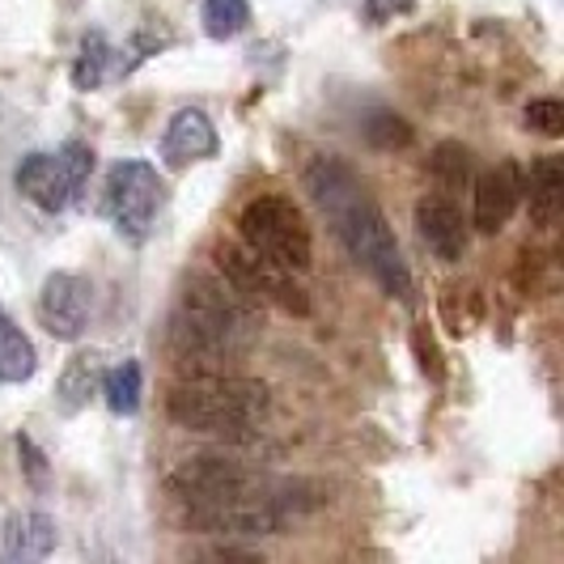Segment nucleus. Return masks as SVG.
I'll list each match as a JSON object with an SVG mask.
<instances>
[{
  "label": "nucleus",
  "mask_w": 564,
  "mask_h": 564,
  "mask_svg": "<svg viewBox=\"0 0 564 564\" xmlns=\"http://www.w3.org/2000/svg\"><path fill=\"white\" fill-rule=\"evenodd\" d=\"M306 192L323 208V217L332 221V229L339 234L344 251L352 254V263L373 276V284L391 297H408L412 293V276H408V263L399 251L395 234L387 226L378 199L369 196V187L352 174L348 162L339 158H318L306 170Z\"/></svg>",
  "instance_id": "1"
},
{
  "label": "nucleus",
  "mask_w": 564,
  "mask_h": 564,
  "mask_svg": "<svg viewBox=\"0 0 564 564\" xmlns=\"http://www.w3.org/2000/svg\"><path fill=\"white\" fill-rule=\"evenodd\" d=\"M166 412L178 429L242 446L272 416V391L259 378H242L226 369H196L170 387Z\"/></svg>",
  "instance_id": "2"
},
{
  "label": "nucleus",
  "mask_w": 564,
  "mask_h": 564,
  "mask_svg": "<svg viewBox=\"0 0 564 564\" xmlns=\"http://www.w3.org/2000/svg\"><path fill=\"white\" fill-rule=\"evenodd\" d=\"M254 336H259V311L242 293H234L226 281H213V276L183 281L174 318H170V339L183 357L226 361L247 352Z\"/></svg>",
  "instance_id": "3"
},
{
  "label": "nucleus",
  "mask_w": 564,
  "mask_h": 564,
  "mask_svg": "<svg viewBox=\"0 0 564 564\" xmlns=\"http://www.w3.org/2000/svg\"><path fill=\"white\" fill-rule=\"evenodd\" d=\"M238 234H242V247L268 263H276L289 276H302L311 272L314 263V242L311 226L302 217V208L284 196H254L242 217H238Z\"/></svg>",
  "instance_id": "4"
},
{
  "label": "nucleus",
  "mask_w": 564,
  "mask_h": 564,
  "mask_svg": "<svg viewBox=\"0 0 564 564\" xmlns=\"http://www.w3.org/2000/svg\"><path fill=\"white\" fill-rule=\"evenodd\" d=\"M162 208H166V183H162L153 162H144V158L115 162L107 174V187H102V213L119 229V238L141 247L158 226Z\"/></svg>",
  "instance_id": "5"
},
{
  "label": "nucleus",
  "mask_w": 564,
  "mask_h": 564,
  "mask_svg": "<svg viewBox=\"0 0 564 564\" xmlns=\"http://www.w3.org/2000/svg\"><path fill=\"white\" fill-rule=\"evenodd\" d=\"M217 268H221V276L234 293H242L251 306L259 302H281L284 311L293 314H306V293L293 284L289 272H281L276 263H268V259H259L251 254L242 242H226V247H217Z\"/></svg>",
  "instance_id": "6"
},
{
  "label": "nucleus",
  "mask_w": 564,
  "mask_h": 564,
  "mask_svg": "<svg viewBox=\"0 0 564 564\" xmlns=\"http://www.w3.org/2000/svg\"><path fill=\"white\" fill-rule=\"evenodd\" d=\"M89 306H94V289L77 272H52L39 293V327L56 339H82L85 323H89Z\"/></svg>",
  "instance_id": "7"
},
{
  "label": "nucleus",
  "mask_w": 564,
  "mask_h": 564,
  "mask_svg": "<svg viewBox=\"0 0 564 564\" xmlns=\"http://www.w3.org/2000/svg\"><path fill=\"white\" fill-rule=\"evenodd\" d=\"M522 204V166L518 162H497L476 178V199H471V221L476 234L492 238L509 226L513 208Z\"/></svg>",
  "instance_id": "8"
},
{
  "label": "nucleus",
  "mask_w": 564,
  "mask_h": 564,
  "mask_svg": "<svg viewBox=\"0 0 564 564\" xmlns=\"http://www.w3.org/2000/svg\"><path fill=\"white\" fill-rule=\"evenodd\" d=\"M221 153V137H217V123L199 107H183V111L170 115L166 132H162V162L170 170H187L196 162H208Z\"/></svg>",
  "instance_id": "9"
},
{
  "label": "nucleus",
  "mask_w": 564,
  "mask_h": 564,
  "mask_svg": "<svg viewBox=\"0 0 564 564\" xmlns=\"http://www.w3.org/2000/svg\"><path fill=\"white\" fill-rule=\"evenodd\" d=\"M13 187L43 213H64L73 199L82 196L77 183L68 178V170L56 153H26L13 170Z\"/></svg>",
  "instance_id": "10"
},
{
  "label": "nucleus",
  "mask_w": 564,
  "mask_h": 564,
  "mask_svg": "<svg viewBox=\"0 0 564 564\" xmlns=\"http://www.w3.org/2000/svg\"><path fill=\"white\" fill-rule=\"evenodd\" d=\"M416 234L429 251L446 263H458L463 251H467V226H463V213L451 196L433 192V196H421L416 204Z\"/></svg>",
  "instance_id": "11"
},
{
  "label": "nucleus",
  "mask_w": 564,
  "mask_h": 564,
  "mask_svg": "<svg viewBox=\"0 0 564 564\" xmlns=\"http://www.w3.org/2000/svg\"><path fill=\"white\" fill-rule=\"evenodd\" d=\"M0 539H4V561L9 564H43L56 552V522L39 509L9 513Z\"/></svg>",
  "instance_id": "12"
},
{
  "label": "nucleus",
  "mask_w": 564,
  "mask_h": 564,
  "mask_svg": "<svg viewBox=\"0 0 564 564\" xmlns=\"http://www.w3.org/2000/svg\"><path fill=\"white\" fill-rule=\"evenodd\" d=\"M522 199L535 217V226L552 229L564 213V162L561 158H539L522 170Z\"/></svg>",
  "instance_id": "13"
},
{
  "label": "nucleus",
  "mask_w": 564,
  "mask_h": 564,
  "mask_svg": "<svg viewBox=\"0 0 564 564\" xmlns=\"http://www.w3.org/2000/svg\"><path fill=\"white\" fill-rule=\"evenodd\" d=\"M34 369H39V352H34L30 336L0 311V382H9V387L13 382H30Z\"/></svg>",
  "instance_id": "14"
},
{
  "label": "nucleus",
  "mask_w": 564,
  "mask_h": 564,
  "mask_svg": "<svg viewBox=\"0 0 564 564\" xmlns=\"http://www.w3.org/2000/svg\"><path fill=\"white\" fill-rule=\"evenodd\" d=\"M111 43H107V34L102 30H89L82 39V47H77V56H73V85L77 89H98V85L111 77Z\"/></svg>",
  "instance_id": "15"
},
{
  "label": "nucleus",
  "mask_w": 564,
  "mask_h": 564,
  "mask_svg": "<svg viewBox=\"0 0 564 564\" xmlns=\"http://www.w3.org/2000/svg\"><path fill=\"white\" fill-rule=\"evenodd\" d=\"M102 395H107V408H111L115 416H137V412H141V395H144L141 361H119V366L107 369Z\"/></svg>",
  "instance_id": "16"
},
{
  "label": "nucleus",
  "mask_w": 564,
  "mask_h": 564,
  "mask_svg": "<svg viewBox=\"0 0 564 564\" xmlns=\"http://www.w3.org/2000/svg\"><path fill=\"white\" fill-rule=\"evenodd\" d=\"M94 391H98V357H94V352H77V357L64 366V373H59V382H56V395H59V403H64V412L85 408V403L94 399Z\"/></svg>",
  "instance_id": "17"
},
{
  "label": "nucleus",
  "mask_w": 564,
  "mask_h": 564,
  "mask_svg": "<svg viewBox=\"0 0 564 564\" xmlns=\"http://www.w3.org/2000/svg\"><path fill=\"white\" fill-rule=\"evenodd\" d=\"M199 22L208 30V39H234L251 26V0H204Z\"/></svg>",
  "instance_id": "18"
},
{
  "label": "nucleus",
  "mask_w": 564,
  "mask_h": 564,
  "mask_svg": "<svg viewBox=\"0 0 564 564\" xmlns=\"http://www.w3.org/2000/svg\"><path fill=\"white\" fill-rule=\"evenodd\" d=\"M366 141L373 149H408L412 144V123L395 111H378L366 119Z\"/></svg>",
  "instance_id": "19"
},
{
  "label": "nucleus",
  "mask_w": 564,
  "mask_h": 564,
  "mask_svg": "<svg viewBox=\"0 0 564 564\" xmlns=\"http://www.w3.org/2000/svg\"><path fill=\"white\" fill-rule=\"evenodd\" d=\"M433 174H437L451 192H458V187L471 178V153L454 141L437 144V149H433Z\"/></svg>",
  "instance_id": "20"
},
{
  "label": "nucleus",
  "mask_w": 564,
  "mask_h": 564,
  "mask_svg": "<svg viewBox=\"0 0 564 564\" xmlns=\"http://www.w3.org/2000/svg\"><path fill=\"white\" fill-rule=\"evenodd\" d=\"M522 123L539 137L556 141V137H564V102L561 98H531L522 111Z\"/></svg>",
  "instance_id": "21"
},
{
  "label": "nucleus",
  "mask_w": 564,
  "mask_h": 564,
  "mask_svg": "<svg viewBox=\"0 0 564 564\" xmlns=\"http://www.w3.org/2000/svg\"><path fill=\"white\" fill-rule=\"evenodd\" d=\"M18 463H22V476L34 492H47L52 488V463H47V454L34 446V437L30 433H18Z\"/></svg>",
  "instance_id": "22"
},
{
  "label": "nucleus",
  "mask_w": 564,
  "mask_h": 564,
  "mask_svg": "<svg viewBox=\"0 0 564 564\" xmlns=\"http://www.w3.org/2000/svg\"><path fill=\"white\" fill-rule=\"evenodd\" d=\"M64 170H68V178L77 183V192H85V183H89V170H94V149H85V144L68 141L64 149L56 153Z\"/></svg>",
  "instance_id": "23"
},
{
  "label": "nucleus",
  "mask_w": 564,
  "mask_h": 564,
  "mask_svg": "<svg viewBox=\"0 0 564 564\" xmlns=\"http://www.w3.org/2000/svg\"><path fill=\"white\" fill-rule=\"evenodd\" d=\"M412 9H416V0H366L369 22H391V18L412 13Z\"/></svg>",
  "instance_id": "24"
}]
</instances>
